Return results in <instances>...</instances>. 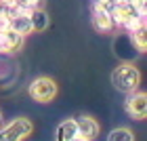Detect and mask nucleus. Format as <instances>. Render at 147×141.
Here are the masks:
<instances>
[{"label": "nucleus", "mask_w": 147, "mask_h": 141, "mask_svg": "<svg viewBox=\"0 0 147 141\" xmlns=\"http://www.w3.org/2000/svg\"><path fill=\"white\" fill-rule=\"evenodd\" d=\"M141 70L137 68L132 61H124V63H120L116 70L111 72V84L116 86L118 91H122V93H132V91H137L139 86H141Z\"/></svg>", "instance_id": "f257e3e1"}, {"label": "nucleus", "mask_w": 147, "mask_h": 141, "mask_svg": "<svg viewBox=\"0 0 147 141\" xmlns=\"http://www.w3.org/2000/svg\"><path fill=\"white\" fill-rule=\"evenodd\" d=\"M111 17H113V23L124 30H135L137 25L145 23V13L139 11V6L135 2H126V0L116 2V6L111 11Z\"/></svg>", "instance_id": "f03ea898"}, {"label": "nucleus", "mask_w": 147, "mask_h": 141, "mask_svg": "<svg viewBox=\"0 0 147 141\" xmlns=\"http://www.w3.org/2000/svg\"><path fill=\"white\" fill-rule=\"evenodd\" d=\"M57 93H59V86L49 76H40L30 82V97L38 103H51L57 97Z\"/></svg>", "instance_id": "7ed1b4c3"}, {"label": "nucleus", "mask_w": 147, "mask_h": 141, "mask_svg": "<svg viewBox=\"0 0 147 141\" xmlns=\"http://www.w3.org/2000/svg\"><path fill=\"white\" fill-rule=\"evenodd\" d=\"M34 133V124L28 118H15L0 126V141H23Z\"/></svg>", "instance_id": "20e7f679"}, {"label": "nucleus", "mask_w": 147, "mask_h": 141, "mask_svg": "<svg viewBox=\"0 0 147 141\" xmlns=\"http://www.w3.org/2000/svg\"><path fill=\"white\" fill-rule=\"evenodd\" d=\"M124 110L132 120H145V116H147V95L139 89L128 93V97L124 101Z\"/></svg>", "instance_id": "39448f33"}, {"label": "nucleus", "mask_w": 147, "mask_h": 141, "mask_svg": "<svg viewBox=\"0 0 147 141\" xmlns=\"http://www.w3.org/2000/svg\"><path fill=\"white\" fill-rule=\"evenodd\" d=\"M23 40L25 36L17 34L13 28H6L0 32V53H19L23 49Z\"/></svg>", "instance_id": "423d86ee"}, {"label": "nucleus", "mask_w": 147, "mask_h": 141, "mask_svg": "<svg viewBox=\"0 0 147 141\" xmlns=\"http://www.w3.org/2000/svg\"><path fill=\"white\" fill-rule=\"evenodd\" d=\"M76 120V126H78V135L80 137H84V139H88V141H95L99 137V133H101V126H99V122L92 116H78V118H74Z\"/></svg>", "instance_id": "0eeeda50"}, {"label": "nucleus", "mask_w": 147, "mask_h": 141, "mask_svg": "<svg viewBox=\"0 0 147 141\" xmlns=\"http://www.w3.org/2000/svg\"><path fill=\"white\" fill-rule=\"evenodd\" d=\"M90 19H92V28L97 32H101V34H109L116 28L111 13L105 11V9H99V6H92V17Z\"/></svg>", "instance_id": "6e6552de"}, {"label": "nucleus", "mask_w": 147, "mask_h": 141, "mask_svg": "<svg viewBox=\"0 0 147 141\" xmlns=\"http://www.w3.org/2000/svg\"><path fill=\"white\" fill-rule=\"evenodd\" d=\"M28 17H30V23H32V32H46L49 30V25H51V17H49V13H46L42 6H38V9H32L28 13Z\"/></svg>", "instance_id": "1a4fd4ad"}, {"label": "nucleus", "mask_w": 147, "mask_h": 141, "mask_svg": "<svg viewBox=\"0 0 147 141\" xmlns=\"http://www.w3.org/2000/svg\"><path fill=\"white\" fill-rule=\"evenodd\" d=\"M9 28H13V30L17 32V34H21V36H30V34H34V32H32V23H30L28 13H21V11H17L15 15L11 17Z\"/></svg>", "instance_id": "9d476101"}, {"label": "nucleus", "mask_w": 147, "mask_h": 141, "mask_svg": "<svg viewBox=\"0 0 147 141\" xmlns=\"http://www.w3.org/2000/svg\"><path fill=\"white\" fill-rule=\"evenodd\" d=\"M128 40H130V46L139 53H145L147 51V34H145V23L137 25L135 30H128Z\"/></svg>", "instance_id": "9b49d317"}, {"label": "nucleus", "mask_w": 147, "mask_h": 141, "mask_svg": "<svg viewBox=\"0 0 147 141\" xmlns=\"http://www.w3.org/2000/svg\"><path fill=\"white\" fill-rule=\"evenodd\" d=\"M76 135H78V126H76V120H74V118L63 120V122L57 126V133H55L57 141H69Z\"/></svg>", "instance_id": "f8f14e48"}, {"label": "nucleus", "mask_w": 147, "mask_h": 141, "mask_svg": "<svg viewBox=\"0 0 147 141\" xmlns=\"http://www.w3.org/2000/svg\"><path fill=\"white\" fill-rule=\"evenodd\" d=\"M107 141H135V133L128 126H118L107 135Z\"/></svg>", "instance_id": "ddd939ff"}, {"label": "nucleus", "mask_w": 147, "mask_h": 141, "mask_svg": "<svg viewBox=\"0 0 147 141\" xmlns=\"http://www.w3.org/2000/svg\"><path fill=\"white\" fill-rule=\"evenodd\" d=\"M13 4L17 6V11H21V13H30L32 9H38V6L42 4V0H15Z\"/></svg>", "instance_id": "4468645a"}, {"label": "nucleus", "mask_w": 147, "mask_h": 141, "mask_svg": "<svg viewBox=\"0 0 147 141\" xmlns=\"http://www.w3.org/2000/svg\"><path fill=\"white\" fill-rule=\"evenodd\" d=\"M9 21H11V19H9V17H4V15H0V32H4L6 28H9Z\"/></svg>", "instance_id": "2eb2a0df"}, {"label": "nucleus", "mask_w": 147, "mask_h": 141, "mask_svg": "<svg viewBox=\"0 0 147 141\" xmlns=\"http://www.w3.org/2000/svg\"><path fill=\"white\" fill-rule=\"evenodd\" d=\"M69 141H88V139H84V137H80V135H76L74 139H69Z\"/></svg>", "instance_id": "dca6fc26"}, {"label": "nucleus", "mask_w": 147, "mask_h": 141, "mask_svg": "<svg viewBox=\"0 0 147 141\" xmlns=\"http://www.w3.org/2000/svg\"><path fill=\"white\" fill-rule=\"evenodd\" d=\"M4 124V118H2V112H0V126Z\"/></svg>", "instance_id": "f3484780"}, {"label": "nucleus", "mask_w": 147, "mask_h": 141, "mask_svg": "<svg viewBox=\"0 0 147 141\" xmlns=\"http://www.w3.org/2000/svg\"><path fill=\"white\" fill-rule=\"evenodd\" d=\"M116 2H118V0H116Z\"/></svg>", "instance_id": "a211bd4d"}]
</instances>
